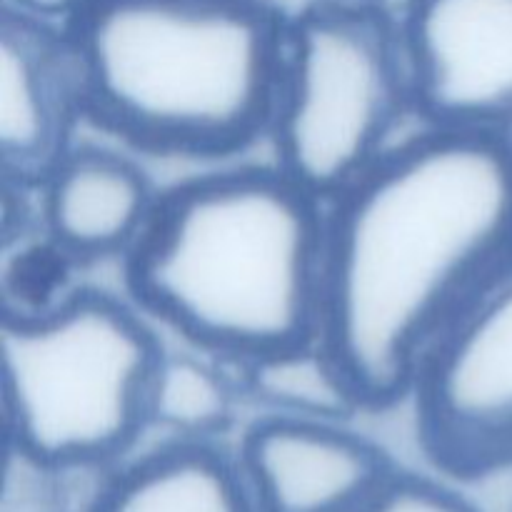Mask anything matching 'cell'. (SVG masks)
I'll return each mask as SVG.
<instances>
[{
  "label": "cell",
  "mask_w": 512,
  "mask_h": 512,
  "mask_svg": "<svg viewBox=\"0 0 512 512\" xmlns=\"http://www.w3.org/2000/svg\"><path fill=\"white\" fill-rule=\"evenodd\" d=\"M512 255V138L425 128L325 205L320 333L365 410L410 398L440 335Z\"/></svg>",
  "instance_id": "obj_1"
},
{
  "label": "cell",
  "mask_w": 512,
  "mask_h": 512,
  "mask_svg": "<svg viewBox=\"0 0 512 512\" xmlns=\"http://www.w3.org/2000/svg\"><path fill=\"white\" fill-rule=\"evenodd\" d=\"M138 310L245 365L315 340L325 203L280 168H238L163 193L125 255Z\"/></svg>",
  "instance_id": "obj_2"
},
{
  "label": "cell",
  "mask_w": 512,
  "mask_h": 512,
  "mask_svg": "<svg viewBox=\"0 0 512 512\" xmlns=\"http://www.w3.org/2000/svg\"><path fill=\"white\" fill-rule=\"evenodd\" d=\"M65 30L85 118L130 148L225 158L270 133L288 33L270 0H90Z\"/></svg>",
  "instance_id": "obj_3"
},
{
  "label": "cell",
  "mask_w": 512,
  "mask_h": 512,
  "mask_svg": "<svg viewBox=\"0 0 512 512\" xmlns=\"http://www.w3.org/2000/svg\"><path fill=\"white\" fill-rule=\"evenodd\" d=\"M5 443L60 470L103 468L148 428L163 350L138 310L100 290L5 305Z\"/></svg>",
  "instance_id": "obj_4"
},
{
  "label": "cell",
  "mask_w": 512,
  "mask_h": 512,
  "mask_svg": "<svg viewBox=\"0 0 512 512\" xmlns=\"http://www.w3.org/2000/svg\"><path fill=\"white\" fill-rule=\"evenodd\" d=\"M415 113L398 18L378 0H318L288 20L270 133L278 168L328 205Z\"/></svg>",
  "instance_id": "obj_5"
},
{
  "label": "cell",
  "mask_w": 512,
  "mask_h": 512,
  "mask_svg": "<svg viewBox=\"0 0 512 512\" xmlns=\"http://www.w3.org/2000/svg\"><path fill=\"white\" fill-rule=\"evenodd\" d=\"M410 398L440 473L480 480L512 468V255L440 335Z\"/></svg>",
  "instance_id": "obj_6"
},
{
  "label": "cell",
  "mask_w": 512,
  "mask_h": 512,
  "mask_svg": "<svg viewBox=\"0 0 512 512\" xmlns=\"http://www.w3.org/2000/svg\"><path fill=\"white\" fill-rule=\"evenodd\" d=\"M398 23L418 118L512 138V0H408Z\"/></svg>",
  "instance_id": "obj_7"
},
{
  "label": "cell",
  "mask_w": 512,
  "mask_h": 512,
  "mask_svg": "<svg viewBox=\"0 0 512 512\" xmlns=\"http://www.w3.org/2000/svg\"><path fill=\"white\" fill-rule=\"evenodd\" d=\"M238 460L258 512H353L398 473L345 423L278 413L253 423Z\"/></svg>",
  "instance_id": "obj_8"
},
{
  "label": "cell",
  "mask_w": 512,
  "mask_h": 512,
  "mask_svg": "<svg viewBox=\"0 0 512 512\" xmlns=\"http://www.w3.org/2000/svg\"><path fill=\"white\" fill-rule=\"evenodd\" d=\"M85 118L68 30L3 8L0 23V158L5 178L40 185L70 150Z\"/></svg>",
  "instance_id": "obj_9"
},
{
  "label": "cell",
  "mask_w": 512,
  "mask_h": 512,
  "mask_svg": "<svg viewBox=\"0 0 512 512\" xmlns=\"http://www.w3.org/2000/svg\"><path fill=\"white\" fill-rule=\"evenodd\" d=\"M40 185L45 235L73 263L125 258L158 203L133 160L95 145L70 148Z\"/></svg>",
  "instance_id": "obj_10"
},
{
  "label": "cell",
  "mask_w": 512,
  "mask_h": 512,
  "mask_svg": "<svg viewBox=\"0 0 512 512\" xmlns=\"http://www.w3.org/2000/svg\"><path fill=\"white\" fill-rule=\"evenodd\" d=\"M88 512H258L238 458L213 440L150 450L105 483Z\"/></svg>",
  "instance_id": "obj_11"
},
{
  "label": "cell",
  "mask_w": 512,
  "mask_h": 512,
  "mask_svg": "<svg viewBox=\"0 0 512 512\" xmlns=\"http://www.w3.org/2000/svg\"><path fill=\"white\" fill-rule=\"evenodd\" d=\"M240 368L245 390L270 413L348 423L365 410L358 390L320 338L263 355Z\"/></svg>",
  "instance_id": "obj_12"
},
{
  "label": "cell",
  "mask_w": 512,
  "mask_h": 512,
  "mask_svg": "<svg viewBox=\"0 0 512 512\" xmlns=\"http://www.w3.org/2000/svg\"><path fill=\"white\" fill-rule=\"evenodd\" d=\"M233 405V388L208 360L163 353L150 383V425L180 440H213L233 420Z\"/></svg>",
  "instance_id": "obj_13"
},
{
  "label": "cell",
  "mask_w": 512,
  "mask_h": 512,
  "mask_svg": "<svg viewBox=\"0 0 512 512\" xmlns=\"http://www.w3.org/2000/svg\"><path fill=\"white\" fill-rule=\"evenodd\" d=\"M65 473L8 445L3 512H65Z\"/></svg>",
  "instance_id": "obj_14"
},
{
  "label": "cell",
  "mask_w": 512,
  "mask_h": 512,
  "mask_svg": "<svg viewBox=\"0 0 512 512\" xmlns=\"http://www.w3.org/2000/svg\"><path fill=\"white\" fill-rule=\"evenodd\" d=\"M353 512H480L443 483L410 473H395L378 493Z\"/></svg>",
  "instance_id": "obj_15"
},
{
  "label": "cell",
  "mask_w": 512,
  "mask_h": 512,
  "mask_svg": "<svg viewBox=\"0 0 512 512\" xmlns=\"http://www.w3.org/2000/svg\"><path fill=\"white\" fill-rule=\"evenodd\" d=\"M88 3L90 0H5L3 8L15 10V13L38 20V23L68 28Z\"/></svg>",
  "instance_id": "obj_16"
}]
</instances>
